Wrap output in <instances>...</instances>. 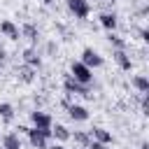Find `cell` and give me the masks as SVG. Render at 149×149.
<instances>
[{"label":"cell","mask_w":149,"mask_h":149,"mask_svg":"<svg viewBox=\"0 0 149 149\" xmlns=\"http://www.w3.org/2000/svg\"><path fill=\"white\" fill-rule=\"evenodd\" d=\"M70 77H72L74 81H79V84L88 86V84L93 81V70H91V68H86L81 61H74V63L70 65Z\"/></svg>","instance_id":"cell-1"},{"label":"cell","mask_w":149,"mask_h":149,"mask_svg":"<svg viewBox=\"0 0 149 149\" xmlns=\"http://www.w3.org/2000/svg\"><path fill=\"white\" fill-rule=\"evenodd\" d=\"M65 2H68V9H70L77 19H86V16L91 14L88 0H65Z\"/></svg>","instance_id":"cell-2"},{"label":"cell","mask_w":149,"mask_h":149,"mask_svg":"<svg viewBox=\"0 0 149 149\" xmlns=\"http://www.w3.org/2000/svg\"><path fill=\"white\" fill-rule=\"evenodd\" d=\"M81 63L93 70V68H100V65H102V56H100L98 51H93L91 47H86V49L81 51Z\"/></svg>","instance_id":"cell-3"},{"label":"cell","mask_w":149,"mask_h":149,"mask_svg":"<svg viewBox=\"0 0 149 149\" xmlns=\"http://www.w3.org/2000/svg\"><path fill=\"white\" fill-rule=\"evenodd\" d=\"M30 121H33V128H51V126H54L51 116H49L47 112H40V109L30 112Z\"/></svg>","instance_id":"cell-4"},{"label":"cell","mask_w":149,"mask_h":149,"mask_svg":"<svg viewBox=\"0 0 149 149\" xmlns=\"http://www.w3.org/2000/svg\"><path fill=\"white\" fill-rule=\"evenodd\" d=\"M26 133H28V142H30L35 149H49L47 137L42 135V130H40V128H28Z\"/></svg>","instance_id":"cell-5"},{"label":"cell","mask_w":149,"mask_h":149,"mask_svg":"<svg viewBox=\"0 0 149 149\" xmlns=\"http://www.w3.org/2000/svg\"><path fill=\"white\" fill-rule=\"evenodd\" d=\"M63 88H65L68 93H77V95H91V93H88V86H84V84L74 81L72 77H65V81H63Z\"/></svg>","instance_id":"cell-6"},{"label":"cell","mask_w":149,"mask_h":149,"mask_svg":"<svg viewBox=\"0 0 149 149\" xmlns=\"http://www.w3.org/2000/svg\"><path fill=\"white\" fill-rule=\"evenodd\" d=\"M114 61H116V65L121 68V70H130L133 68V61H130V56L126 54V49H114Z\"/></svg>","instance_id":"cell-7"},{"label":"cell","mask_w":149,"mask_h":149,"mask_svg":"<svg viewBox=\"0 0 149 149\" xmlns=\"http://www.w3.org/2000/svg\"><path fill=\"white\" fill-rule=\"evenodd\" d=\"M0 33H2L7 40H19V37H21L19 28H16L12 21H0Z\"/></svg>","instance_id":"cell-8"},{"label":"cell","mask_w":149,"mask_h":149,"mask_svg":"<svg viewBox=\"0 0 149 149\" xmlns=\"http://www.w3.org/2000/svg\"><path fill=\"white\" fill-rule=\"evenodd\" d=\"M23 65H30V68H35V70L42 65V58H40V54H37L33 47L23 51Z\"/></svg>","instance_id":"cell-9"},{"label":"cell","mask_w":149,"mask_h":149,"mask_svg":"<svg viewBox=\"0 0 149 149\" xmlns=\"http://www.w3.org/2000/svg\"><path fill=\"white\" fill-rule=\"evenodd\" d=\"M91 140H95V142H100V144H112V140H114V137H112V133H109V130H105V128H100V126H98V128H93V130H91Z\"/></svg>","instance_id":"cell-10"},{"label":"cell","mask_w":149,"mask_h":149,"mask_svg":"<svg viewBox=\"0 0 149 149\" xmlns=\"http://www.w3.org/2000/svg\"><path fill=\"white\" fill-rule=\"evenodd\" d=\"M98 21H100V26H102L105 30L114 33V28H116V14H112V12H102V14L98 16Z\"/></svg>","instance_id":"cell-11"},{"label":"cell","mask_w":149,"mask_h":149,"mask_svg":"<svg viewBox=\"0 0 149 149\" xmlns=\"http://www.w3.org/2000/svg\"><path fill=\"white\" fill-rule=\"evenodd\" d=\"M68 114H70L72 121H86L88 119V112L81 105H68Z\"/></svg>","instance_id":"cell-12"},{"label":"cell","mask_w":149,"mask_h":149,"mask_svg":"<svg viewBox=\"0 0 149 149\" xmlns=\"http://www.w3.org/2000/svg\"><path fill=\"white\" fill-rule=\"evenodd\" d=\"M2 149H21V137L19 133H7L2 137Z\"/></svg>","instance_id":"cell-13"},{"label":"cell","mask_w":149,"mask_h":149,"mask_svg":"<svg viewBox=\"0 0 149 149\" xmlns=\"http://www.w3.org/2000/svg\"><path fill=\"white\" fill-rule=\"evenodd\" d=\"M70 130L63 126V123H56V126H51V137H56L58 142H65V140H70Z\"/></svg>","instance_id":"cell-14"},{"label":"cell","mask_w":149,"mask_h":149,"mask_svg":"<svg viewBox=\"0 0 149 149\" xmlns=\"http://www.w3.org/2000/svg\"><path fill=\"white\" fill-rule=\"evenodd\" d=\"M19 33H21L26 40H30V42H37V37H40V33H37V28H35L33 23H26V26H23Z\"/></svg>","instance_id":"cell-15"},{"label":"cell","mask_w":149,"mask_h":149,"mask_svg":"<svg viewBox=\"0 0 149 149\" xmlns=\"http://www.w3.org/2000/svg\"><path fill=\"white\" fill-rule=\"evenodd\" d=\"M19 77H21V81L30 84V81L35 79V68H30V65H21V68H19Z\"/></svg>","instance_id":"cell-16"},{"label":"cell","mask_w":149,"mask_h":149,"mask_svg":"<svg viewBox=\"0 0 149 149\" xmlns=\"http://www.w3.org/2000/svg\"><path fill=\"white\" fill-rule=\"evenodd\" d=\"M133 86H135L140 93H149V79H147L144 74H137V77H133Z\"/></svg>","instance_id":"cell-17"},{"label":"cell","mask_w":149,"mask_h":149,"mask_svg":"<svg viewBox=\"0 0 149 149\" xmlns=\"http://www.w3.org/2000/svg\"><path fill=\"white\" fill-rule=\"evenodd\" d=\"M0 116H2L5 121H12V119H14V107H12L9 102H0Z\"/></svg>","instance_id":"cell-18"},{"label":"cell","mask_w":149,"mask_h":149,"mask_svg":"<svg viewBox=\"0 0 149 149\" xmlns=\"http://www.w3.org/2000/svg\"><path fill=\"white\" fill-rule=\"evenodd\" d=\"M70 137H74V142H79L81 147H88V144H91V133H81V130H77V133L70 135Z\"/></svg>","instance_id":"cell-19"},{"label":"cell","mask_w":149,"mask_h":149,"mask_svg":"<svg viewBox=\"0 0 149 149\" xmlns=\"http://www.w3.org/2000/svg\"><path fill=\"white\" fill-rule=\"evenodd\" d=\"M109 42H112L114 49H126V42H123L119 35H114V33H109Z\"/></svg>","instance_id":"cell-20"},{"label":"cell","mask_w":149,"mask_h":149,"mask_svg":"<svg viewBox=\"0 0 149 149\" xmlns=\"http://www.w3.org/2000/svg\"><path fill=\"white\" fill-rule=\"evenodd\" d=\"M142 114H149V93H142Z\"/></svg>","instance_id":"cell-21"},{"label":"cell","mask_w":149,"mask_h":149,"mask_svg":"<svg viewBox=\"0 0 149 149\" xmlns=\"http://www.w3.org/2000/svg\"><path fill=\"white\" fill-rule=\"evenodd\" d=\"M107 144H100V142H95V140H91V144L86 147V149H105Z\"/></svg>","instance_id":"cell-22"},{"label":"cell","mask_w":149,"mask_h":149,"mask_svg":"<svg viewBox=\"0 0 149 149\" xmlns=\"http://www.w3.org/2000/svg\"><path fill=\"white\" fill-rule=\"evenodd\" d=\"M140 37H142V42H149V30L142 28V30H140Z\"/></svg>","instance_id":"cell-23"},{"label":"cell","mask_w":149,"mask_h":149,"mask_svg":"<svg viewBox=\"0 0 149 149\" xmlns=\"http://www.w3.org/2000/svg\"><path fill=\"white\" fill-rule=\"evenodd\" d=\"M5 63V49H0V65Z\"/></svg>","instance_id":"cell-24"},{"label":"cell","mask_w":149,"mask_h":149,"mask_svg":"<svg viewBox=\"0 0 149 149\" xmlns=\"http://www.w3.org/2000/svg\"><path fill=\"white\" fill-rule=\"evenodd\" d=\"M40 2H42V5H51L54 0H40Z\"/></svg>","instance_id":"cell-25"},{"label":"cell","mask_w":149,"mask_h":149,"mask_svg":"<svg viewBox=\"0 0 149 149\" xmlns=\"http://www.w3.org/2000/svg\"><path fill=\"white\" fill-rule=\"evenodd\" d=\"M51 149H65V147H63V144H54Z\"/></svg>","instance_id":"cell-26"},{"label":"cell","mask_w":149,"mask_h":149,"mask_svg":"<svg viewBox=\"0 0 149 149\" xmlns=\"http://www.w3.org/2000/svg\"><path fill=\"white\" fill-rule=\"evenodd\" d=\"M140 149H149V144H147V142H142V147H140Z\"/></svg>","instance_id":"cell-27"},{"label":"cell","mask_w":149,"mask_h":149,"mask_svg":"<svg viewBox=\"0 0 149 149\" xmlns=\"http://www.w3.org/2000/svg\"><path fill=\"white\" fill-rule=\"evenodd\" d=\"M81 149H86V147H81Z\"/></svg>","instance_id":"cell-28"}]
</instances>
